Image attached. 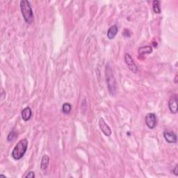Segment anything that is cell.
Here are the masks:
<instances>
[{
  "label": "cell",
  "mask_w": 178,
  "mask_h": 178,
  "mask_svg": "<svg viewBox=\"0 0 178 178\" xmlns=\"http://www.w3.org/2000/svg\"><path fill=\"white\" fill-rule=\"evenodd\" d=\"M177 75L176 76V81H175V83H176V84H177Z\"/></svg>",
  "instance_id": "cell-18"
},
{
  "label": "cell",
  "mask_w": 178,
  "mask_h": 178,
  "mask_svg": "<svg viewBox=\"0 0 178 178\" xmlns=\"http://www.w3.org/2000/svg\"><path fill=\"white\" fill-rule=\"evenodd\" d=\"M72 110V105L70 103L65 102L62 106V112L65 114H68Z\"/></svg>",
  "instance_id": "cell-13"
},
{
  "label": "cell",
  "mask_w": 178,
  "mask_h": 178,
  "mask_svg": "<svg viewBox=\"0 0 178 178\" xmlns=\"http://www.w3.org/2000/svg\"><path fill=\"white\" fill-rule=\"evenodd\" d=\"M17 137H18V133H17L15 131H12L11 132H10L9 134L8 135L7 140L9 142L13 141V140H15Z\"/></svg>",
  "instance_id": "cell-15"
},
{
  "label": "cell",
  "mask_w": 178,
  "mask_h": 178,
  "mask_svg": "<svg viewBox=\"0 0 178 178\" xmlns=\"http://www.w3.org/2000/svg\"><path fill=\"white\" fill-rule=\"evenodd\" d=\"M99 127L105 136H111L112 134V131L111 130V128L106 123L105 120L103 118H100L99 120Z\"/></svg>",
  "instance_id": "cell-7"
},
{
  "label": "cell",
  "mask_w": 178,
  "mask_h": 178,
  "mask_svg": "<svg viewBox=\"0 0 178 178\" xmlns=\"http://www.w3.org/2000/svg\"><path fill=\"white\" fill-rule=\"evenodd\" d=\"M105 77L109 91L111 96H114L116 92L117 83L113 75V70L109 64L106 65L105 68Z\"/></svg>",
  "instance_id": "cell-2"
},
{
  "label": "cell",
  "mask_w": 178,
  "mask_h": 178,
  "mask_svg": "<svg viewBox=\"0 0 178 178\" xmlns=\"http://www.w3.org/2000/svg\"><path fill=\"white\" fill-rule=\"evenodd\" d=\"M153 11L155 13H161V8H160V2L158 0H154L153 3Z\"/></svg>",
  "instance_id": "cell-14"
},
{
  "label": "cell",
  "mask_w": 178,
  "mask_h": 178,
  "mask_svg": "<svg viewBox=\"0 0 178 178\" xmlns=\"http://www.w3.org/2000/svg\"><path fill=\"white\" fill-rule=\"evenodd\" d=\"M20 6L24 21L29 24H32L34 21V16L30 2L27 0H22L20 2Z\"/></svg>",
  "instance_id": "cell-1"
},
{
  "label": "cell",
  "mask_w": 178,
  "mask_h": 178,
  "mask_svg": "<svg viewBox=\"0 0 178 178\" xmlns=\"http://www.w3.org/2000/svg\"><path fill=\"white\" fill-rule=\"evenodd\" d=\"M173 173L176 175V176H178V166L177 165L175 166V168L173 169Z\"/></svg>",
  "instance_id": "cell-17"
},
{
  "label": "cell",
  "mask_w": 178,
  "mask_h": 178,
  "mask_svg": "<svg viewBox=\"0 0 178 178\" xmlns=\"http://www.w3.org/2000/svg\"><path fill=\"white\" fill-rule=\"evenodd\" d=\"M118 27L117 25L114 24L113 26H111V27L107 31L108 38L110 40L113 39L115 37H116V34L118 33Z\"/></svg>",
  "instance_id": "cell-10"
},
{
  "label": "cell",
  "mask_w": 178,
  "mask_h": 178,
  "mask_svg": "<svg viewBox=\"0 0 178 178\" xmlns=\"http://www.w3.org/2000/svg\"><path fill=\"white\" fill-rule=\"evenodd\" d=\"M163 137H164L165 140L168 143H177V135L173 131H165L163 132Z\"/></svg>",
  "instance_id": "cell-8"
},
{
  "label": "cell",
  "mask_w": 178,
  "mask_h": 178,
  "mask_svg": "<svg viewBox=\"0 0 178 178\" xmlns=\"http://www.w3.org/2000/svg\"><path fill=\"white\" fill-rule=\"evenodd\" d=\"M27 146L28 140L27 139H24L20 140L13 148L11 156L15 160L21 159L27 152Z\"/></svg>",
  "instance_id": "cell-3"
},
{
  "label": "cell",
  "mask_w": 178,
  "mask_h": 178,
  "mask_svg": "<svg viewBox=\"0 0 178 178\" xmlns=\"http://www.w3.org/2000/svg\"><path fill=\"white\" fill-rule=\"evenodd\" d=\"M49 163H50V157L47 154H44L42 157L41 163V168L42 171H45L47 168Z\"/></svg>",
  "instance_id": "cell-11"
},
{
  "label": "cell",
  "mask_w": 178,
  "mask_h": 178,
  "mask_svg": "<svg viewBox=\"0 0 178 178\" xmlns=\"http://www.w3.org/2000/svg\"><path fill=\"white\" fill-rule=\"evenodd\" d=\"M153 51V48L150 46H145L139 48V53L141 55H144L146 54H150Z\"/></svg>",
  "instance_id": "cell-12"
},
{
  "label": "cell",
  "mask_w": 178,
  "mask_h": 178,
  "mask_svg": "<svg viewBox=\"0 0 178 178\" xmlns=\"http://www.w3.org/2000/svg\"><path fill=\"white\" fill-rule=\"evenodd\" d=\"M125 61L126 64L127 65V66L129 68V69L132 72L134 73H138V70H139V69H138L137 65L135 64L134 60L131 58V56H130V54H125Z\"/></svg>",
  "instance_id": "cell-6"
},
{
  "label": "cell",
  "mask_w": 178,
  "mask_h": 178,
  "mask_svg": "<svg viewBox=\"0 0 178 178\" xmlns=\"http://www.w3.org/2000/svg\"><path fill=\"white\" fill-rule=\"evenodd\" d=\"M22 118L23 119L24 121H28L29 120L31 116H32V111H31L30 107H26L22 111L21 113Z\"/></svg>",
  "instance_id": "cell-9"
},
{
  "label": "cell",
  "mask_w": 178,
  "mask_h": 178,
  "mask_svg": "<svg viewBox=\"0 0 178 178\" xmlns=\"http://www.w3.org/2000/svg\"><path fill=\"white\" fill-rule=\"evenodd\" d=\"M24 177L26 178H33V177H35V174H34V172L31 171L29 172V173L26 175Z\"/></svg>",
  "instance_id": "cell-16"
},
{
  "label": "cell",
  "mask_w": 178,
  "mask_h": 178,
  "mask_svg": "<svg viewBox=\"0 0 178 178\" xmlns=\"http://www.w3.org/2000/svg\"><path fill=\"white\" fill-rule=\"evenodd\" d=\"M145 122L148 127L150 130H153L157 125V116L153 113H149L145 116Z\"/></svg>",
  "instance_id": "cell-4"
},
{
  "label": "cell",
  "mask_w": 178,
  "mask_h": 178,
  "mask_svg": "<svg viewBox=\"0 0 178 178\" xmlns=\"http://www.w3.org/2000/svg\"><path fill=\"white\" fill-rule=\"evenodd\" d=\"M177 95L174 94L168 100V108L172 113H177Z\"/></svg>",
  "instance_id": "cell-5"
}]
</instances>
